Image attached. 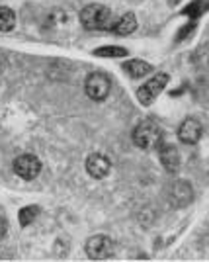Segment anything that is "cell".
<instances>
[{
    "label": "cell",
    "mask_w": 209,
    "mask_h": 262,
    "mask_svg": "<svg viewBox=\"0 0 209 262\" xmlns=\"http://www.w3.org/2000/svg\"><path fill=\"white\" fill-rule=\"evenodd\" d=\"M133 143L139 149H145V151L160 147V143H162V129H160V125L153 120H143L133 129Z\"/></svg>",
    "instance_id": "1"
},
{
    "label": "cell",
    "mask_w": 209,
    "mask_h": 262,
    "mask_svg": "<svg viewBox=\"0 0 209 262\" xmlns=\"http://www.w3.org/2000/svg\"><path fill=\"white\" fill-rule=\"evenodd\" d=\"M111 12L104 4H88L80 10V24L86 30H104L108 28Z\"/></svg>",
    "instance_id": "2"
},
{
    "label": "cell",
    "mask_w": 209,
    "mask_h": 262,
    "mask_svg": "<svg viewBox=\"0 0 209 262\" xmlns=\"http://www.w3.org/2000/svg\"><path fill=\"white\" fill-rule=\"evenodd\" d=\"M110 88L111 82L106 73H90L86 82H84V90H86L88 98L96 100V102H102V100L108 98Z\"/></svg>",
    "instance_id": "3"
},
{
    "label": "cell",
    "mask_w": 209,
    "mask_h": 262,
    "mask_svg": "<svg viewBox=\"0 0 209 262\" xmlns=\"http://www.w3.org/2000/svg\"><path fill=\"white\" fill-rule=\"evenodd\" d=\"M168 84V75L166 73H158V75H154L151 80H147L143 86L137 90V100L143 104V106H149V104H153L156 96L165 90V86Z\"/></svg>",
    "instance_id": "4"
},
{
    "label": "cell",
    "mask_w": 209,
    "mask_h": 262,
    "mask_svg": "<svg viewBox=\"0 0 209 262\" xmlns=\"http://www.w3.org/2000/svg\"><path fill=\"white\" fill-rule=\"evenodd\" d=\"M113 252H115V245L106 235H94L86 241V254L92 260H106L113 256Z\"/></svg>",
    "instance_id": "5"
},
{
    "label": "cell",
    "mask_w": 209,
    "mask_h": 262,
    "mask_svg": "<svg viewBox=\"0 0 209 262\" xmlns=\"http://www.w3.org/2000/svg\"><path fill=\"white\" fill-rule=\"evenodd\" d=\"M14 172L24 180H33L41 172V161L33 155H20L14 161Z\"/></svg>",
    "instance_id": "6"
},
{
    "label": "cell",
    "mask_w": 209,
    "mask_h": 262,
    "mask_svg": "<svg viewBox=\"0 0 209 262\" xmlns=\"http://www.w3.org/2000/svg\"><path fill=\"white\" fill-rule=\"evenodd\" d=\"M170 200L176 208H186L188 204H192V200H194V188L186 180H178L170 188Z\"/></svg>",
    "instance_id": "7"
},
{
    "label": "cell",
    "mask_w": 209,
    "mask_h": 262,
    "mask_svg": "<svg viewBox=\"0 0 209 262\" xmlns=\"http://www.w3.org/2000/svg\"><path fill=\"white\" fill-rule=\"evenodd\" d=\"M201 123L198 120H194V118H188L180 123V127H178V137H180V141L186 143V145H196L199 141V137H201Z\"/></svg>",
    "instance_id": "8"
},
{
    "label": "cell",
    "mask_w": 209,
    "mask_h": 262,
    "mask_svg": "<svg viewBox=\"0 0 209 262\" xmlns=\"http://www.w3.org/2000/svg\"><path fill=\"white\" fill-rule=\"evenodd\" d=\"M111 168V163L110 159L106 157V155L102 153H94L88 157V161H86V170H88V174L92 178H104V176H108Z\"/></svg>",
    "instance_id": "9"
},
{
    "label": "cell",
    "mask_w": 209,
    "mask_h": 262,
    "mask_svg": "<svg viewBox=\"0 0 209 262\" xmlns=\"http://www.w3.org/2000/svg\"><path fill=\"white\" fill-rule=\"evenodd\" d=\"M160 163L168 172H176L180 168V153L172 145H160Z\"/></svg>",
    "instance_id": "10"
},
{
    "label": "cell",
    "mask_w": 209,
    "mask_h": 262,
    "mask_svg": "<svg viewBox=\"0 0 209 262\" xmlns=\"http://www.w3.org/2000/svg\"><path fill=\"white\" fill-rule=\"evenodd\" d=\"M123 71H125L131 78H141V77H145L147 73L153 71V65L145 63V61H141V59H131V61L123 63Z\"/></svg>",
    "instance_id": "11"
},
{
    "label": "cell",
    "mask_w": 209,
    "mask_h": 262,
    "mask_svg": "<svg viewBox=\"0 0 209 262\" xmlns=\"http://www.w3.org/2000/svg\"><path fill=\"white\" fill-rule=\"evenodd\" d=\"M115 33L118 35H129L137 30V18H135V14L133 12H127V14H123L120 18V22L115 24Z\"/></svg>",
    "instance_id": "12"
},
{
    "label": "cell",
    "mask_w": 209,
    "mask_h": 262,
    "mask_svg": "<svg viewBox=\"0 0 209 262\" xmlns=\"http://www.w3.org/2000/svg\"><path fill=\"white\" fill-rule=\"evenodd\" d=\"M16 26V14L8 6H0V32H12Z\"/></svg>",
    "instance_id": "13"
},
{
    "label": "cell",
    "mask_w": 209,
    "mask_h": 262,
    "mask_svg": "<svg viewBox=\"0 0 209 262\" xmlns=\"http://www.w3.org/2000/svg\"><path fill=\"white\" fill-rule=\"evenodd\" d=\"M37 213H39V208L37 206H28V208H22L20 209V225L22 227H28V225H32V221L37 217Z\"/></svg>",
    "instance_id": "14"
},
{
    "label": "cell",
    "mask_w": 209,
    "mask_h": 262,
    "mask_svg": "<svg viewBox=\"0 0 209 262\" xmlns=\"http://www.w3.org/2000/svg\"><path fill=\"white\" fill-rule=\"evenodd\" d=\"M94 55H98V57H125L127 55V49H123V47H100L94 51Z\"/></svg>",
    "instance_id": "15"
},
{
    "label": "cell",
    "mask_w": 209,
    "mask_h": 262,
    "mask_svg": "<svg viewBox=\"0 0 209 262\" xmlns=\"http://www.w3.org/2000/svg\"><path fill=\"white\" fill-rule=\"evenodd\" d=\"M6 229H8V225H6V221L0 217V241L6 237Z\"/></svg>",
    "instance_id": "16"
}]
</instances>
